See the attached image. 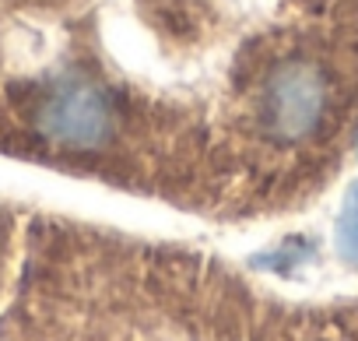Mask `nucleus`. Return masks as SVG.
<instances>
[{"mask_svg": "<svg viewBox=\"0 0 358 341\" xmlns=\"http://www.w3.org/2000/svg\"><path fill=\"white\" fill-rule=\"evenodd\" d=\"M337 236H341V246L358 257V187H355L351 197H348V208H344V215H341Z\"/></svg>", "mask_w": 358, "mask_h": 341, "instance_id": "obj_3", "label": "nucleus"}, {"mask_svg": "<svg viewBox=\"0 0 358 341\" xmlns=\"http://www.w3.org/2000/svg\"><path fill=\"white\" fill-rule=\"evenodd\" d=\"M330 102V71L309 57H285L267 71L264 85L257 88V120L267 137L295 144L313 137L327 123Z\"/></svg>", "mask_w": 358, "mask_h": 341, "instance_id": "obj_2", "label": "nucleus"}, {"mask_svg": "<svg viewBox=\"0 0 358 341\" xmlns=\"http://www.w3.org/2000/svg\"><path fill=\"white\" fill-rule=\"evenodd\" d=\"M120 99L116 92L67 74L57 78L29 109V127L39 144L71 155H102L120 134Z\"/></svg>", "mask_w": 358, "mask_h": 341, "instance_id": "obj_1", "label": "nucleus"}]
</instances>
